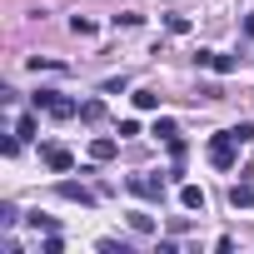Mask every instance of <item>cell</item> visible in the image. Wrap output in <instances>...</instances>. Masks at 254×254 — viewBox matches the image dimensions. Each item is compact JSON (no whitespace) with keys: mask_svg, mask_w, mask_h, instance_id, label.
<instances>
[{"mask_svg":"<svg viewBox=\"0 0 254 254\" xmlns=\"http://www.w3.org/2000/svg\"><path fill=\"white\" fill-rule=\"evenodd\" d=\"M234 160H239V140H234L229 130H219V135L209 140V165H214V170H234Z\"/></svg>","mask_w":254,"mask_h":254,"instance_id":"obj_1","label":"cell"},{"mask_svg":"<svg viewBox=\"0 0 254 254\" xmlns=\"http://www.w3.org/2000/svg\"><path fill=\"white\" fill-rule=\"evenodd\" d=\"M55 194H60V199H70V204H85V209H95V204H100V190H90L85 180H60V185H55Z\"/></svg>","mask_w":254,"mask_h":254,"instance_id":"obj_2","label":"cell"},{"mask_svg":"<svg viewBox=\"0 0 254 254\" xmlns=\"http://www.w3.org/2000/svg\"><path fill=\"white\" fill-rule=\"evenodd\" d=\"M125 190L140 194V199H150V204H165V180H155V175H130Z\"/></svg>","mask_w":254,"mask_h":254,"instance_id":"obj_3","label":"cell"},{"mask_svg":"<svg viewBox=\"0 0 254 254\" xmlns=\"http://www.w3.org/2000/svg\"><path fill=\"white\" fill-rule=\"evenodd\" d=\"M194 65H199V70H214V75H234V70H239V60L224 55V50H194Z\"/></svg>","mask_w":254,"mask_h":254,"instance_id":"obj_4","label":"cell"},{"mask_svg":"<svg viewBox=\"0 0 254 254\" xmlns=\"http://www.w3.org/2000/svg\"><path fill=\"white\" fill-rule=\"evenodd\" d=\"M45 165H50L55 175H65V170H75V155H70L65 145H45Z\"/></svg>","mask_w":254,"mask_h":254,"instance_id":"obj_5","label":"cell"},{"mask_svg":"<svg viewBox=\"0 0 254 254\" xmlns=\"http://www.w3.org/2000/svg\"><path fill=\"white\" fill-rule=\"evenodd\" d=\"M229 204L234 209H254V175H244V185L229 190Z\"/></svg>","mask_w":254,"mask_h":254,"instance_id":"obj_6","label":"cell"},{"mask_svg":"<svg viewBox=\"0 0 254 254\" xmlns=\"http://www.w3.org/2000/svg\"><path fill=\"white\" fill-rule=\"evenodd\" d=\"M115 155H120V145H115V140H105V135H100V140H90V160H95V165H105V160H115Z\"/></svg>","mask_w":254,"mask_h":254,"instance_id":"obj_7","label":"cell"},{"mask_svg":"<svg viewBox=\"0 0 254 254\" xmlns=\"http://www.w3.org/2000/svg\"><path fill=\"white\" fill-rule=\"evenodd\" d=\"M50 115H55V120H75V115H80V100H70V95H55Z\"/></svg>","mask_w":254,"mask_h":254,"instance_id":"obj_8","label":"cell"},{"mask_svg":"<svg viewBox=\"0 0 254 254\" xmlns=\"http://www.w3.org/2000/svg\"><path fill=\"white\" fill-rule=\"evenodd\" d=\"M180 204H185V209H199V214H204V190H199V185H185V190H180Z\"/></svg>","mask_w":254,"mask_h":254,"instance_id":"obj_9","label":"cell"},{"mask_svg":"<svg viewBox=\"0 0 254 254\" xmlns=\"http://www.w3.org/2000/svg\"><path fill=\"white\" fill-rule=\"evenodd\" d=\"M35 115H40V110H25V115L15 120V135H20V140H35V130H40V125H35Z\"/></svg>","mask_w":254,"mask_h":254,"instance_id":"obj_10","label":"cell"},{"mask_svg":"<svg viewBox=\"0 0 254 254\" xmlns=\"http://www.w3.org/2000/svg\"><path fill=\"white\" fill-rule=\"evenodd\" d=\"M80 120H85V125H100V120H105V100H85V105H80Z\"/></svg>","mask_w":254,"mask_h":254,"instance_id":"obj_11","label":"cell"},{"mask_svg":"<svg viewBox=\"0 0 254 254\" xmlns=\"http://www.w3.org/2000/svg\"><path fill=\"white\" fill-rule=\"evenodd\" d=\"M150 135L170 145V140H180V125H175V120H155V130H150Z\"/></svg>","mask_w":254,"mask_h":254,"instance_id":"obj_12","label":"cell"},{"mask_svg":"<svg viewBox=\"0 0 254 254\" xmlns=\"http://www.w3.org/2000/svg\"><path fill=\"white\" fill-rule=\"evenodd\" d=\"M25 65H30L35 75H40V70H65V60H50V55H30Z\"/></svg>","mask_w":254,"mask_h":254,"instance_id":"obj_13","label":"cell"},{"mask_svg":"<svg viewBox=\"0 0 254 254\" xmlns=\"http://www.w3.org/2000/svg\"><path fill=\"white\" fill-rule=\"evenodd\" d=\"M165 30L170 35H190V15H165Z\"/></svg>","mask_w":254,"mask_h":254,"instance_id":"obj_14","label":"cell"},{"mask_svg":"<svg viewBox=\"0 0 254 254\" xmlns=\"http://www.w3.org/2000/svg\"><path fill=\"white\" fill-rule=\"evenodd\" d=\"M55 95H60V90H35V95H30V110H50Z\"/></svg>","mask_w":254,"mask_h":254,"instance_id":"obj_15","label":"cell"},{"mask_svg":"<svg viewBox=\"0 0 254 254\" xmlns=\"http://www.w3.org/2000/svg\"><path fill=\"white\" fill-rule=\"evenodd\" d=\"M135 110H160V95L155 90H135Z\"/></svg>","mask_w":254,"mask_h":254,"instance_id":"obj_16","label":"cell"},{"mask_svg":"<svg viewBox=\"0 0 254 254\" xmlns=\"http://www.w3.org/2000/svg\"><path fill=\"white\" fill-rule=\"evenodd\" d=\"M140 20H145V15H135V10H125V15H110V25H115V30H120V25H125V30H135Z\"/></svg>","mask_w":254,"mask_h":254,"instance_id":"obj_17","label":"cell"},{"mask_svg":"<svg viewBox=\"0 0 254 254\" xmlns=\"http://www.w3.org/2000/svg\"><path fill=\"white\" fill-rule=\"evenodd\" d=\"M70 30H75V35H95V20H90V15H70Z\"/></svg>","mask_w":254,"mask_h":254,"instance_id":"obj_18","label":"cell"},{"mask_svg":"<svg viewBox=\"0 0 254 254\" xmlns=\"http://www.w3.org/2000/svg\"><path fill=\"white\" fill-rule=\"evenodd\" d=\"M40 254H65V239L50 229V234H45V244H40Z\"/></svg>","mask_w":254,"mask_h":254,"instance_id":"obj_19","label":"cell"},{"mask_svg":"<svg viewBox=\"0 0 254 254\" xmlns=\"http://www.w3.org/2000/svg\"><path fill=\"white\" fill-rule=\"evenodd\" d=\"M229 135H234V140H239V145H254V125H249V120H244V125H234V130H229Z\"/></svg>","mask_w":254,"mask_h":254,"instance_id":"obj_20","label":"cell"},{"mask_svg":"<svg viewBox=\"0 0 254 254\" xmlns=\"http://www.w3.org/2000/svg\"><path fill=\"white\" fill-rule=\"evenodd\" d=\"M100 254H130V244L125 239H100Z\"/></svg>","mask_w":254,"mask_h":254,"instance_id":"obj_21","label":"cell"},{"mask_svg":"<svg viewBox=\"0 0 254 254\" xmlns=\"http://www.w3.org/2000/svg\"><path fill=\"white\" fill-rule=\"evenodd\" d=\"M130 229H140V234H150V229H155V214H130Z\"/></svg>","mask_w":254,"mask_h":254,"instance_id":"obj_22","label":"cell"},{"mask_svg":"<svg viewBox=\"0 0 254 254\" xmlns=\"http://www.w3.org/2000/svg\"><path fill=\"white\" fill-rule=\"evenodd\" d=\"M25 219H30V229H45V234L55 229V219H50V214H25Z\"/></svg>","mask_w":254,"mask_h":254,"instance_id":"obj_23","label":"cell"},{"mask_svg":"<svg viewBox=\"0 0 254 254\" xmlns=\"http://www.w3.org/2000/svg\"><path fill=\"white\" fill-rule=\"evenodd\" d=\"M15 219H20V209H15V204H0V224H5V229H10Z\"/></svg>","mask_w":254,"mask_h":254,"instance_id":"obj_24","label":"cell"},{"mask_svg":"<svg viewBox=\"0 0 254 254\" xmlns=\"http://www.w3.org/2000/svg\"><path fill=\"white\" fill-rule=\"evenodd\" d=\"M0 155H20V135H5V140H0Z\"/></svg>","mask_w":254,"mask_h":254,"instance_id":"obj_25","label":"cell"},{"mask_svg":"<svg viewBox=\"0 0 254 254\" xmlns=\"http://www.w3.org/2000/svg\"><path fill=\"white\" fill-rule=\"evenodd\" d=\"M244 30H249V35H254V15H249V20H244Z\"/></svg>","mask_w":254,"mask_h":254,"instance_id":"obj_26","label":"cell"}]
</instances>
